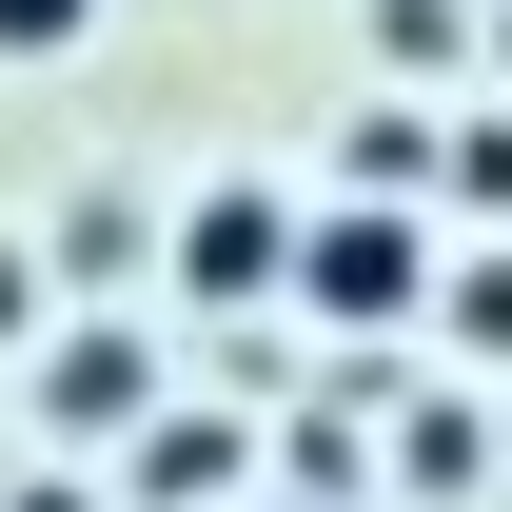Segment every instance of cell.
Instances as JSON below:
<instances>
[{
	"label": "cell",
	"mask_w": 512,
	"mask_h": 512,
	"mask_svg": "<svg viewBox=\"0 0 512 512\" xmlns=\"http://www.w3.org/2000/svg\"><path fill=\"white\" fill-rule=\"evenodd\" d=\"M20 256H40V237H0V355L40 335V276H20Z\"/></svg>",
	"instance_id": "30bf717a"
},
{
	"label": "cell",
	"mask_w": 512,
	"mask_h": 512,
	"mask_svg": "<svg viewBox=\"0 0 512 512\" xmlns=\"http://www.w3.org/2000/svg\"><path fill=\"white\" fill-rule=\"evenodd\" d=\"M434 296H453V237L394 217V197H335L316 237H296V316H316V335H414Z\"/></svg>",
	"instance_id": "6da1fadb"
},
{
	"label": "cell",
	"mask_w": 512,
	"mask_h": 512,
	"mask_svg": "<svg viewBox=\"0 0 512 512\" xmlns=\"http://www.w3.org/2000/svg\"><path fill=\"white\" fill-rule=\"evenodd\" d=\"M434 316H453V335H473V355H512V256H473V276H453Z\"/></svg>",
	"instance_id": "ba28073f"
},
{
	"label": "cell",
	"mask_w": 512,
	"mask_h": 512,
	"mask_svg": "<svg viewBox=\"0 0 512 512\" xmlns=\"http://www.w3.org/2000/svg\"><path fill=\"white\" fill-rule=\"evenodd\" d=\"M99 40V0H0V60H79Z\"/></svg>",
	"instance_id": "52a82bcc"
},
{
	"label": "cell",
	"mask_w": 512,
	"mask_h": 512,
	"mask_svg": "<svg viewBox=\"0 0 512 512\" xmlns=\"http://www.w3.org/2000/svg\"><path fill=\"white\" fill-rule=\"evenodd\" d=\"M138 414H158V355L138 335H60L40 355V434L60 453H138Z\"/></svg>",
	"instance_id": "3957f363"
},
{
	"label": "cell",
	"mask_w": 512,
	"mask_h": 512,
	"mask_svg": "<svg viewBox=\"0 0 512 512\" xmlns=\"http://www.w3.org/2000/svg\"><path fill=\"white\" fill-rule=\"evenodd\" d=\"M296 237H316V217H296L276 178H197L158 256H178V296H217V316H256V296H296Z\"/></svg>",
	"instance_id": "7a4b0ae2"
},
{
	"label": "cell",
	"mask_w": 512,
	"mask_h": 512,
	"mask_svg": "<svg viewBox=\"0 0 512 512\" xmlns=\"http://www.w3.org/2000/svg\"><path fill=\"white\" fill-rule=\"evenodd\" d=\"M394 473H414V493H473V414H453V394H434V414L394 434Z\"/></svg>",
	"instance_id": "5b68a950"
},
{
	"label": "cell",
	"mask_w": 512,
	"mask_h": 512,
	"mask_svg": "<svg viewBox=\"0 0 512 512\" xmlns=\"http://www.w3.org/2000/svg\"><path fill=\"white\" fill-rule=\"evenodd\" d=\"M453 40H473L453 0H375V60H453Z\"/></svg>",
	"instance_id": "9c48e42d"
},
{
	"label": "cell",
	"mask_w": 512,
	"mask_h": 512,
	"mask_svg": "<svg viewBox=\"0 0 512 512\" xmlns=\"http://www.w3.org/2000/svg\"><path fill=\"white\" fill-rule=\"evenodd\" d=\"M434 178L473 197V217H493V197H512V119H453V138H434Z\"/></svg>",
	"instance_id": "8992f818"
},
{
	"label": "cell",
	"mask_w": 512,
	"mask_h": 512,
	"mask_svg": "<svg viewBox=\"0 0 512 512\" xmlns=\"http://www.w3.org/2000/svg\"><path fill=\"white\" fill-rule=\"evenodd\" d=\"M158 237H178V217H138V197H79V217H60V276H79V296H119Z\"/></svg>",
	"instance_id": "277c9868"
}]
</instances>
